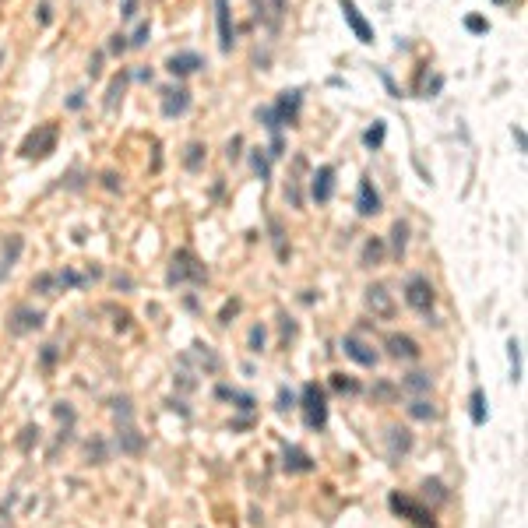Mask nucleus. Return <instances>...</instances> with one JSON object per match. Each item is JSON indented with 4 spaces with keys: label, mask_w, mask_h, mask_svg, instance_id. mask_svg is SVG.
<instances>
[{
    "label": "nucleus",
    "mask_w": 528,
    "mask_h": 528,
    "mask_svg": "<svg viewBox=\"0 0 528 528\" xmlns=\"http://www.w3.org/2000/svg\"><path fill=\"white\" fill-rule=\"evenodd\" d=\"M208 282V268L201 264V257L194 251H176L166 271V286H204Z\"/></svg>",
    "instance_id": "nucleus-1"
},
{
    "label": "nucleus",
    "mask_w": 528,
    "mask_h": 528,
    "mask_svg": "<svg viewBox=\"0 0 528 528\" xmlns=\"http://www.w3.org/2000/svg\"><path fill=\"white\" fill-rule=\"evenodd\" d=\"M299 409H303L306 430H324V426H328V394H324L321 384H306V388H303Z\"/></svg>",
    "instance_id": "nucleus-2"
},
{
    "label": "nucleus",
    "mask_w": 528,
    "mask_h": 528,
    "mask_svg": "<svg viewBox=\"0 0 528 528\" xmlns=\"http://www.w3.org/2000/svg\"><path fill=\"white\" fill-rule=\"evenodd\" d=\"M60 141V127L56 123H39V127L21 141V159H50Z\"/></svg>",
    "instance_id": "nucleus-3"
},
{
    "label": "nucleus",
    "mask_w": 528,
    "mask_h": 528,
    "mask_svg": "<svg viewBox=\"0 0 528 528\" xmlns=\"http://www.w3.org/2000/svg\"><path fill=\"white\" fill-rule=\"evenodd\" d=\"M388 504H391V511H394L398 518L412 521L416 528H437V518H433V511L423 507L419 500H412V496H405V493H391Z\"/></svg>",
    "instance_id": "nucleus-4"
},
{
    "label": "nucleus",
    "mask_w": 528,
    "mask_h": 528,
    "mask_svg": "<svg viewBox=\"0 0 528 528\" xmlns=\"http://www.w3.org/2000/svg\"><path fill=\"white\" fill-rule=\"evenodd\" d=\"M405 303L412 310H419V314H430L433 303H437V293H433V282L426 275H412L405 282Z\"/></svg>",
    "instance_id": "nucleus-5"
},
{
    "label": "nucleus",
    "mask_w": 528,
    "mask_h": 528,
    "mask_svg": "<svg viewBox=\"0 0 528 528\" xmlns=\"http://www.w3.org/2000/svg\"><path fill=\"white\" fill-rule=\"evenodd\" d=\"M43 321H46V314L43 310H36V306H14L11 310V317H8V331L14 335V338H21V335H32V331H39L43 328Z\"/></svg>",
    "instance_id": "nucleus-6"
},
{
    "label": "nucleus",
    "mask_w": 528,
    "mask_h": 528,
    "mask_svg": "<svg viewBox=\"0 0 528 528\" xmlns=\"http://www.w3.org/2000/svg\"><path fill=\"white\" fill-rule=\"evenodd\" d=\"M384 349H388V356H391V359H409V363L423 356L419 341H416V338H409V335H398V331H391V335L384 338Z\"/></svg>",
    "instance_id": "nucleus-7"
},
{
    "label": "nucleus",
    "mask_w": 528,
    "mask_h": 528,
    "mask_svg": "<svg viewBox=\"0 0 528 528\" xmlns=\"http://www.w3.org/2000/svg\"><path fill=\"white\" fill-rule=\"evenodd\" d=\"M338 4H341V14H346V21H349V28H352V36H356L363 46L374 43V28H370V21L359 14L356 0H338Z\"/></svg>",
    "instance_id": "nucleus-8"
},
{
    "label": "nucleus",
    "mask_w": 528,
    "mask_h": 528,
    "mask_svg": "<svg viewBox=\"0 0 528 528\" xmlns=\"http://www.w3.org/2000/svg\"><path fill=\"white\" fill-rule=\"evenodd\" d=\"M201 67H204V56H201V53H194V50L173 53V56L166 60V71H169L173 78H187V74H198Z\"/></svg>",
    "instance_id": "nucleus-9"
},
{
    "label": "nucleus",
    "mask_w": 528,
    "mask_h": 528,
    "mask_svg": "<svg viewBox=\"0 0 528 528\" xmlns=\"http://www.w3.org/2000/svg\"><path fill=\"white\" fill-rule=\"evenodd\" d=\"M331 194H335V166H317L310 176V198L317 204H328Z\"/></svg>",
    "instance_id": "nucleus-10"
},
{
    "label": "nucleus",
    "mask_w": 528,
    "mask_h": 528,
    "mask_svg": "<svg viewBox=\"0 0 528 528\" xmlns=\"http://www.w3.org/2000/svg\"><path fill=\"white\" fill-rule=\"evenodd\" d=\"M299 106H303V92H299V88H286L282 96H278L275 113H278V120H282V127H286V123H289V127H296V120H299Z\"/></svg>",
    "instance_id": "nucleus-11"
},
{
    "label": "nucleus",
    "mask_w": 528,
    "mask_h": 528,
    "mask_svg": "<svg viewBox=\"0 0 528 528\" xmlns=\"http://www.w3.org/2000/svg\"><path fill=\"white\" fill-rule=\"evenodd\" d=\"M341 349H346V356L352 359V363H359V366H377V349L374 346H366L363 338H356V335H346L341 338Z\"/></svg>",
    "instance_id": "nucleus-12"
},
{
    "label": "nucleus",
    "mask_w": 528,
    "mask_h": 528,
    "mask_svg": "<svg viewBox=\"0 0 528 528\" xmlns=\"http://www.w3.org/2000/svg\"><path fill=\"white\" fill-rule=\"evenodd\" d=\"M384 441H388V458L391 461H401V458L412 451V433L405 426H388Z\"/></svg>",
    "instance_id": "nucleus-13"
},
{
    "label": "nucleus",
    "mask_w": 528,
    "mask_h": 528,
    "mask_svg": "<svg viewBox=\"0 0 528 528\" xmlns=\"http://www.w3.org/2000/svg\"><path fill=\"white\" fill-rule=\"evenodd\" d=\"M356 211L363 215V219H370V215L381 211V194H377V187L366 176L359 180V191H356Z\"/></svg>",
    "instance_id": "nucleus-14"
},
{
    "label": "nucleus",
    "mask_w": 528,
    "mask_h": 528,
    "mask_svg": "<svg viewBox=\"0 0 528 528\" xmlns=\"http://www.w3.org/2000/svg\"><path fill=\"white\" fill-rule=\"evenodd\" d=\"M191 109V92L187 88H169V92H162V116H183Z\"/></svg>",
    "instance_id": "nucleus-15"
},
{
    "label": "nucleus",
    "mask_w": 528,
    "mask_h": 528,
    "mask_svg": "<svg viewBox=\"0 0 528 528\" xmlns=\"http://www.w3.org/2000/svg\"><path fill=\"white\" fill-rule=\"evenodd\" d=\"M366 306L374 310L377 317H391L394 314V299H391V293H388V286H370L366 289Z\"/></svg>",
    "instance_id": "nucleus-16"
},
{
    "label": "nucleus",
    "mask_w": 528,
    "mask_h": 528,
    "mask_svg": "<svg viewBox=\"0 0 528 528\" xmlns=\"http://www.w3.org/2000/svg\"><path fill=\"white\" fill-rule=\"evenodd\" d=\"M215 21H219V46L222 53L233 50V18H229V0H215Z\"/></svg>",
    "instance_id": "nucleus-17"
},
{
    "label": "nucleus",
    "mask_w": 528,
    "mask_h": 528,
    "mask_svg": "<svg viewBox=\"0 0 528 528\" xmlns=\"http://www.w3.org/2000/svg\"><path fill=\"white\" fill-rule=\"evenodd\" d=\"M116 447H120V454H141L145 451V437L131 423H123L120 433H116Z\"/></svg>",
    "instance_id": "nucleus-18"
},
{
    "label": "nucleus",
    "mask_w": 528,
    "mask_h": 528,
    "mask_svg": "<svg viewBox=\"0 0 528 528\" xmlns=\"http://www.w3.org/2000/svg\"><path fill=\"white\" fill-rule=\"evenodd\" d=\"M187 359H198V366L204 370V374H219L222 370V359H219V352H215L211 346H191V352H187Z\"/></svg>",
    "instance_id": "nucleus-19"
},
{
    "label": "nucleus",
    "mask_w": 528,
    "mask_h": 528,
    "mask_svg": "<svg viewBox=\"0 0 528 528\" xmlns=\"http://www.w3.org/2000/svg\"><path fill=\"white\" fill-rule=\"evenodd\" d=\"M286 4H289V0H254V8H257V18H261L268 28H275L278 21H282V14H286Z\"/></svg>",
    "instance_id": "nucleus-20"
},
{
    "label": "nucleus",
    "mask_w": 528,
    "mask_h": 528,
    "mask_svg": "<svg viewBox=\"0 0 528 528\" xmlns=\"http://www.w3.org/2000/svg\"><path fill=\"white\" fill-rule=\"evenodd\" d=\"M282 469H286V472H314V458H310L303 447H286Z\"/></svg>",
    "instance_id": "nucleus-21"
},
{
    "label": "nucleus",
    "mask_w": 528,
    "mask_h": 528,
    "mask_svg": "<svg viewBox=\"0 0 528 528\" xmlns=\"http://www.w3.org/2000/svg\"><path fill=\"white\" fill-rule=\"evenodd\" d=\"M215 398L236 401L240 412H254V394H243V391H236V388H229V384H219V388H215Z\"/></svg>",
    "instance_id": "nucleus-22"
},
{
    "label": "nucleus",
    "mask_w": 528,
    "mask_h": 528,
    "mask_svg": "<svg viewBox=\"0 0 528 528\" xmlns=\"http://www.w3.org/2000/svg\"><path fill=\"white\" fill-rule=\"evenodd\" d=\"M381 261H384V240H381V236H370V240L363 243L359 264H363V268H374V264H381Z\"/></svg>",
    "instance_id": "nucleus-23"
},
{
    "label": "nucleus",
    "mask_w": 528,
    "mask_h": 528,
    "mask_svg": "<svg viewBox=\"0 0 528 528\" xmlns=\"http://www.w3.org/2000/svg\"><path fill=\"white\" fill-rule=\"evenodd\" d=\"M92 278H99V275H78V271L64 268V271H56V289H81V286L92 282Z\"/></svg>",
    "instance_id": "nucleus-24"
},
{
    "label": "nucleus",
    "mask_w": 528,
    "mask_h": 528,
    "mask_svg": "<svg viewBox=\"0 0 528 528\" xmlns=\"http://www.w3.org/2000/svg\"><path fill=\"white\" fill-rule=\"evenodd\" d=\"M21 251H25V240L14 233V236H8V243H4V257H0V268H14V261L21 257Z\"/></svg>",
    "instance_id": "nucleus-25"
},
{
    "label": "nucleus",
    "mask_w": 528,
    "mask_h": 528,
    "mask_svg": "<svg viewBox=\"0 0 528 528\" xmlns=\"http://www.w3.org/2000/svg\"><path fill=\"white\" fill-rule=\"evenodd\" d=\"M127 81H131V74H127V71H120V74L109 81V92H106V109H116V103L123 99V88H127Z\"/></svg>",
    "instance_id": "nucleus-26"
},
{
    "label": "nucleus",
    "mask_w": 528,
    "mask_h": 528,
    "mask_svg": "<svg viewBox=\"0 0 528 528\" xmlns=\"http://www.w3.org/2000/svg\"><path fill=\"white\" fill-rule=\"evenodd\" d=\"M405 246H409V222H394L391 226V251H394V257H401L405 254Z\"/></svg>",
    "instance_id": "nucleus-27"
},
{
    "label": "nucleus",
    "mask_w": 528,
    "mask_h": 528,
    "mask_svg": "<svg viewBox=\"0 0 528 528\" xmlns=\"http://www.w3.org/2000/svg\"><path fill=\"white\" fill-rule=\"evenodd\" d=\"M409 416L419 419V423H430V419H437V409H433V401H426V398H412L409 401Z\"/></svg>",
    "instance_id": "nucleus-28"
},
{
    "label": "nucleus",
    "mask_w": 528,
    "mask_h": 528,
    "mask_svg": "<svg viewBox=\"0 0 528 528\" xmlns=\"http://www.w3.org/2000/svg\"><path fill=\"white\" fill-rule=\"evenodd\" d=\"M469 405H472V409H469V412H472V423H476V426H483V423H486V416H489V409H486V394H483V388H476V391H472V398H469Z\"/></svg>",
    "instance_id": "nucleus-29"
},
{
    "label": "nucleus",
    "mask_w": 528,
    "mask_h": 528,
    "mask_svg": "<svg viewBox=\"0 0 528 528\" xmlns=\"http://www.w3.org/2000/svg\"><path fill=\"white\" fill-rule=\"evenodd\" d=\"M251 166H254V173L261 176V183L271 176V159H268L264 148H254V151H251Z\"/></svg>",
    "instance_id": "nucleus-30"
},
{
    "label": "nucleus",
    "mask_w": 528,
    "mask_h": 528,
    "mask_svg": "<svg viewBox=\"0 0 528 528\" xmlns=\"http://www.w3.org/2000/svg\"><path fill=\"white\" fill-rule=\"evenodd\" d=\"M257 120H261L264 127L271 131V138H278V134H282V120H278L275 106H261V109H257Z\"/></svg>",
    "instance_id": "nucleus-31"
},
{
    "label": "nucleus",
    "mask_w": 528,
    "mask_h": 528,
    "mask_svg": "<svg viewBox=\"0 0 528 528\" xmlns=\"http://www.w3.org/2000/svg\"><path fill=\"white\" fill-rule=\"evenodd\" d=\"M507 359H511V381L518 384L521 381V341L518 338L507 341Z\"/></svg>",
    "instance_id": "nucleus-32"
},
{
    "label": "nucleus",
    "mask_w": 528,
    "mask_h": 528,
    "mask_svg": "<svg viewBox=\"0 0 528 528\" xmlns=\"http://www.w3.org/2000/svg\"><path fill=\"white\" fill-rule=\"evenodd\" d=\"M331 388L338 394H359V381L349 377V374H331Z\"/></svg>",
    "instance_id": "nucleus-33"
},
{
    "label": "nucleus",
    "mask_w": 528,
    "mask_h": 528,
    "mask_svg": "<svg viewBox=\"0 0 528 528\" xmlns=\"http://www.w3.org/2000/svg\"><path fill=\"white\" fill-rule=\"evenodd\" d=\"M384 134H388V127H384V120H377L374 127H370L366 134H363V145L370 148V151H377L381 145H384Z\"/></svg>",
    "instance_id": "nucleus-34"
},
{
    "label": "nucleus",
    "mask_w": 528,
    "mask_h": 528,
    "mask_svg": "<svg viewBox=\"0 0 528 528\" xmlns=\"http://www.w3.org/2000/svg\"><path fill=\"white\" fill-rule=\"evenodd\" d=\"M32 293L53 296V293H56V275H50V271H39V275L32 278Z\"/></svg>",
    "instance_id": "nucleus-35"
},
{
    "label": "nucleus",
    "mask_w": 528,
    "mask_h": 528,
    "mask_svg": "<svg viewBox=\"0 0 528 528\" xmlns=\"http://www.w3.org/2000/svg\"><path fill=\"white\" fill-rule=\"evenodd\" d=\"M264 341H268L264 324H254V328H251V335H246V349H251V352H264Z\"/></svg>",
    "instance_id": "nucleus-36"
},
{
    "label": "nucleus",
    "mask_w": 528,
    "mask_h": 528,
    "mask_svg": "<svg viewBox=\"0 0 528 528\" xmlns=\"http://www.w3.org/2000/svg\"><path fill=\"white\" fill-rule=\"evenodd\" d=\"M401 388H405V391H416V394H423V391H430V388H433V381H430L426 374H409L405 381H401Z\"/></svg>",
    "instance_id": "nucleus-37"
},
{
    "label": "nucleus",
    "mask_w": 528,
    "mask_h": 528,
    "mask_svg": "<svg viewBox=\"0 0 528 528\" xmlns=\"http://www.w3.org/2000/svg\"><path fill=\"white\" fill-rule=\"evenodd\" d=\"M201 159H204V145H187V155H183V166L187 169H201Z\"/></svg>",
    "instance_id": "nucleus-38"
},
{
    "label": "nucleus",
    "mask_w": 528,
    "mask_h": 528,
    "mask_svg": "<svg viewBox=\"0 0 528 528\" xmlns=\"http://www.w3.org/2000/svg\"><path fill=\"white\" fill-rule=\"evenodd\" d=\"M85 458H88V465H103V461H106V444H103V441H88Z\"/></svg>",
    "instance_id": "nucleus-39"
},
{
    "label": "nucleus",
    "mask_w": 528,
    "mask_h": 528,
    "mask_svg": "<svg viewBox=\"0 0 528 528\" xmlns=\"http://www.w3.org/2000/svg\"><path fill=\"white\" fill-rule=\"evenodd\" d=\"M113 416H116L120 423H131V416H134L131 398H116V401H113Z\"/></svg>",
    "instance_id": "nucleus-40"
},
{
    "label": "nucleus",
    "mask_w": 528,
    "mask_h": 528,
    "mask_svg": "<svg viewBox=\"0 0 528 528\" xmlns=\"http://www.w3.org/2000/svg\"><path fill=\"white\" fill-rule=\"evenodd\" d=\"M18 444H21V451H32V444H39V426H25Z\"/></svg>",
    "instance_id": "nucleus-41"
},
{
    "label": "nucleus",
    "mask_w": 528,
    "mask_h": 528,
    "mask_svg": "<svg viewBox=\"0 0 528 528\" xmlns=\"http://www.w3.org/2000/svg\"><path fill=\"white\" fill-rule=\"evenodd\" d=\"M423 489H426V496H433V500H447V493H444V483H441V479H426Z\"/></svg>",
    "instance_id": "nucleus-42"
},
{
    "label": "nucleus",
    "mask_w": 528,
    "mask_h": 528,
    "mask_svg": "<svg viewBox=\"0 0 528 528\" xmlns=\"http://www.w3.org/2000/svg\"><path fill=\"white\" fill-rule=\"evenodd\" d=\"M465 28H469V32H476V36H483V32H489V21L479 18V14H469V18H465Z\"/></svg>",
    "instance_id": "nucleus-43"
},
{
    "label": "nucleus",
    "mask_w": 528,
    "mask_h": 528,
    "mask_svg": "<svg viewBox=\"0 0 528 528\" xmlns=\"http://www.w3.org/2000/svg\"><path fill=\"white\" fill-rule=\"evenodd\" d=\"M275 409H278V412H289V409H296V394L282 388V391H278V405H275Z\"/></svg>",
    "instance_id": "nucleus-44"
},
{
    "label": "nucleus",
    "mask_w": 528,
    "mask_h": 528,
    "mask_svg": "<svg viewBox=\"0 0 528 528\" xmlns=\"http://www.w3.org/2000/svg\"><path fill=\"white\" fill-rule=\"evenodd\" d=\"M236 314H240V299H229V303L222 306V314H219V324H229Z\"/></svg>",
    "instance_id": "nucleus-45"
},
{
    "label": "nucleus",
    "mask_w": 528,
    "mask_h": 528,
    "mask_svg": "<svg viewBox=\"0 0 528 528\" xmlns=\"http://www.w3.org/2000/svg\"><path fill=\"white\" fill-rule=\"evenodd\" d=\"M148 36H151V28H148V21H141V25H138V32H134V39H127V43H131V46H145Z\"/></svg>",
    "instance_id": "nucleus-46"
},
{
    "label": "nucleus",
    "mask_w": 528,
    "mask_h": 528,
    "mask_svg": "<svg viewBox=\"0 0 528 528\" xmlns=\"http://www.w3.org/2000/svg\"><path fill=\"white\" fill-rule=\"evenodd\" d=\"M39 363H43V370H50V366L56 363V346H43V352H39Z\"/></svg>",
    "instance_id": "nucleus-47"
},
{
    "label": "nucleus",
    "mask_w": 528,
    "mask_h": 528,
    "mask_svg": "<svg viewBox=\"0 0 528 528\" xmlns=\"http://www.w3.org/2000/svg\"><path fill=\"white\" fill-rule=\"evenodd\" d=\"M127 46H131V43H127V36H123V32H116V36L109 39V53H116V56L127 50Z\"/></svg>",
    "instance_id": "nucleus-48"
},
{
    "label": "nucleus",
    "mask_w": 528,
    "mask_h": 528,
    "mask_svg": "<svg viewBox=\"0 0 528 528\" xmlns=\"http://www.w3.org/2000/svg\"><path fill=\"white\" fill-rule=\"evenodd\" d=\"M103 74V53H92L88 60V78H99Z\"/></svg>",
    "instance_id": "nucleus-49"
},
{
    "label": "nucleus",
    "mask_w": 528,
    "mask_h": 528,
    "mask_svg": "<svg viewBox=\"0 0 528 528\" xmlns=\"http://www.w3.org/2000/svg\"><path fill=\"white\" fill-rule=\"evenodd\" d=\"M53 412H56V419H64V423H74V412H71V409L64 405V401H60V405H56Z\"/></svg>",
    "instance_id": "nucleus-50"
},
{
    "label": "nucleus",
    "mask_w": 528,
    "mask_h": 528,
    "mask_svg": "<svg viewBox=\"0 0 528 528\" xmlns=\"http://www.w3.org/2000/svg\"><path fill=\"white\" fill-rule=\"evenodd\" d=\"M240 148H243V138L236 134V138L229 141V151H226V155H229V159H240Z\"/></svg>",
    "instance_id": "nucleus-51"
},
{
    "label": "nucleus",
    "mask_w": 528,
    "mask_h": 528,
    "mask_svg": "<svg viewBox=\"0 0 528 528\" xmlns=\"http://www.w3.org/2000/svg\"><path fill=\"white\" fill-rule=\"evenodd\" d=\"M511 134H514V145H518V151H525V148H528V141H525V131L518 127V123H514V131H511Z\"/></svg>",
    "instance_id": "nucleus-52"
},
{
    "label": "nucleus",
    "mask_w": 528,
    "mask_h": 528,
    "mask_svg": "<svg viewBox=\"0 0 528 528\" xmlns=\"http://www.w3.org/2000/svg\"><path fill=\"white\" fill-rule=\"evenodd\" d=\"M103 183H106V191H120V180H116V173H103Z\"/></svg>",
    "instance_id": "nucleus-53"
},
{
    "label": "nucleus",
    "mask_w": 528,
    "mask_h": 528,
    "mask_svg": "<svg viewBox=\"0 0 528 528\" xmlns=\"http://www.w3.org/2000/svg\"><path fill=\"white\" fill-rule=\"evenodd\" d=\"M282 335H286V338H293V335H296V324H293L289 317H282Z\"/></svg>",
    "instance_id": "nucleus-54"
},
{
    "label": "nucleus",
    "mask_w": 528,
    "mask_h": 528,
    "mask_svg": "<svg viewBox=\"0 0 528 528\" xmlns=\"http://www.w3.org/2000/svg\"><path fill=\"white\" fill-rule=\"evenodd\" d=\"M134 11H138V0H127L123 4V18H134Z\"/></svg>",
    "instance_id": "nucleus-55"
},
{
    "label": "nucleus",
    "mask_w": 528,
    "mask_h": 528,
    "mask_svg": "<svg viewBox=\"0 0 528 528\" xmlns=\"http://www.w3.org/2000/svg\"><path fill=\"white\" fill-rule=\"evenodd\" d=\"M39 25H50V4H39Z\"/></svg>",
    "instance_id": "nucleus-56"
},
{
    "label": "nucleus",
    "mask_w": 528,
    "mask_h": 528,
    "mask_svg": "<svg viewBox=\"0 0 528 528\" xmlns=\"http://www.w3.org/2000/svg\"><path fill=\"white\" fill-rule=\"evenodd\" d=\"M81 103H85V99H81V92H74V96H71V103H67V106H71V109H81Z\"/></svg>",
    "instance_id": "nucleus-57"
},
{
    "label": "nucleus",
    "mask_w": 528,
    "mask_h": 528,
    "mask_svg": "<svg viewBox=\"0 0 528 528\" xmlns=\"http://www.w3.org/2000/svg\"><path fill=\"white\" fill-rule=\"evenodd\" d=\"M0 64H4V50H0Z\"/></svg>",
    "instance_id": "nucleus-58"
},
{
    "label": "nucleus",
    "mask_w": 528,
    "mask_h": 528,
    "mask_svg": "<svg viewBox=\"0 0 528 528\" xmlns=\"http://www.w3.org/2000/svg\"><path fill=\"white\" fill-rule=\"evenodd\" d=\"M493 4H504V0H493Z\"/></svg>",
    "instance_id": "nucleus-59"
}]
</instances>
